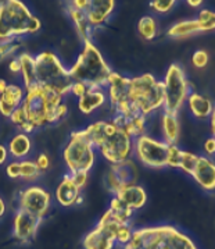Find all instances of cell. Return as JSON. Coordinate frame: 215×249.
I'll list each match as a JSON object with an SVG mask.
<instances>
[{
	"mask_svg": "<svg viewBox=\"0 0 215 249\" xmlns=\"http://www.w3.org/2000/svg\"><path fill=\"white\" fill-rule=\"evenodd\" d=\"M21 48L20 42L17 40H6V42H0V61L9 59L13 56L17 50Z\"/></svg>",
	"mask_w": 215,
	"mask_h": 249,
	"instance_id": "32",
	"label": "cell"
},
{
	"mask_svg": "<svg viewBox=\"0 0 215 249\" xmlns=\"http://www.w3.org/2000/svg\"><path fill=\"white\" fill-rule=\"evenodd\" d=\"M88 87L85 85V84H82V82H74L72 84V87H71V92L69 93H72L74 96H77V98H82L86 92H88Z\"/></svg>",
	"mask_w": 215,
	"mask_h": 249,
	"instance_id": "37",
	"label": "cell"
},
{
	"mask_svg": "<svg viewBox=\"0 0 215 249\" xmlns=\"http://www.w3.org/2000/svg\"><path fill=\"white\" fill-rule=\"evenodd\" d=\"M56 199L63 208L78 206L83 202V196L81 195V188L77 187V184L72 181L71 174H66L60 181L59 187L56 190Z\"/></svg>",
	"mask_w": 215,
	"mask_h": 249,
	"instance_id": "17",
	"label": "cell"
},
{
	"mask_svg": "<svg viewBox=\"0 0 215 249\" xmlns=\"http://www.w3.org/2000/svg\"><path fill=\"white\" fill-rule=\"evenodd\" d=\"M71 178L72 181L77 184V187H79L81 190L86 185L89 178V173H85V171H79V173H75V174H71Z\"/></svg>",
	"mask_w": 215,
	"mask_h": 249,
	"instance_id": "36",
	"label": "cell"
},
{
	"mask_svg": "<svg viewBox=\"0 0 215 249\" xmlns=\"http://www.w3.org/2000/svg\"><path fill=\"white\" fill-rule=\"evenodd\" d=\"M196 34H201L200 25L196 18L178 21L166 31V36L172 39H185L189 36H193Z\"/></svg>",
	"mask_w": 215,
	"mask_h": 249,
	"instance_id": "24",
	"label": "cell"
},
{
	"mask_svg": "<svg viewBox=\"0 0 215 249\" xmlns=\"http://www.w3.org/2000/svg\"><path fill=\"white\" fill-rule=\"evenodd\" d=\"M63 160L68 169V174L79 171L89 173L96 163V149L86 137L85 131H72L63 150Z\"/></svg>",
	"mask_w": 215,
	"mask_h": 249,
	"instance_id": "10",
	"label": "cell"
},
{
	"mask_svg": "<svg viewBox=\"0 0 215 249\" xmlns=\"http://www.w3.org/2000/svg\"><path fill=\"white\" fill-rule=\"evenodd\" d=\"M35 163H36V166L39 167L40 171H46V170L50 167L49 155H46V153H40L39 156L36 158V160H35Z\"/></svg>",
	"mask_w": 215,
	"mask_h": 249,
	"instance_id": "38",
	"label": "cell"
},
{
	"mask_svg": "<svg viewBox=\"0 0 215 249\" xmlns=\"http://www.w3.org/2000/svg\"><path fill=\"white\" fill-rule=\"evenodd\" d=\"M85 134L108 163L119 164L132 159L133 138L113 120H99L89 124Z\"/></svg>",
	"mask_w": 215,
	"mask_h": 249,
	"instance_id": "3",
	"label": "cell"
},
{
	"mask_svg": "<svg viewBox=\"0 0 215 249\" xmlns=\"http://www.w3.org/2000/svg\"><path fill=\"white\" fill-rule=\"evenodd\" d=\"M186 103L189 106L192 116L197 120H208L214 110V103L211 102V99H208L207 96L196 90H192Z\"/></svg>",
	"mask_w": 215,
	"mask_h": 249,
	"instance_id": "21",
	"label": "cell"
},
{
	"mask_svg": "<svg viewBox=\"0 0 215 249\" xmlns=\"http://www.w3.org/2000/svg\"><path fill=\"white\" fill-rule=\"evenodd\" d=\"M160 130H161V135H163L164 142H166L168 145H178L179 134H181V124H179L178 114L161 110Z\"/></svg>",
	"mask_w": 215,
	"mask_h": 249,
	"instance_id": "20",
	"label": "cell"
},
{
	"mask_svg": "<svg viewBox=\"0 0 215 249\" xmlns=\"http://www.w3.org/2000/svg\"><path fill=\"white\" fill-rule=\"evenodd\" d=\"M107 102V93L104 88H89L88 92L78 99V109L83 114H92Z\"/></svg>",
	"mask_w": 215,
	"mask_h": 249,
	"instance_id": "22",
	"label": "cell"
},
{
	"mask_svg": "<svg viewBox=\"0 0 215 249\" xmlns=\"http://www.w3.org/2000/svg\"><path fill=\"white\" fill-rule=\"evenodd\" d=\"M36 63V84L45 89L53 90L63 98L71 92L74 81L71 80L68 69L64 66L54 52H40L35 56Z\"/></svg>",
	"mask_w": 215,
	"mask_h": 249,
	"instance_id": "9",
	"label": "cell"
},
{
	"mask_svg": "<svg viewBox=\"0 0 215 249\" xmlns=\"http://www.w3.org/2000/svg\"><path fill=\"white\" fill-rule=\"evenodd\" d=\"M208 61H210V56H208V53L205 50L198 49L192 54V64L198 70L204 69L205 66L208 64Z\"/></svg>",
	"mask_w": 215,
	"mask_h": 249,
	"instance_id": "33",
	"label": "cell"
},
{
	"mask_svg": "<svg viewBox=\"0 0 215 249\" xmlns=\"http://www.w3.org/2000/svg\"><path fill=\"white\" fill-rule=\"evenodd\" d=\"M43 220L31 214L28 212L18 209L14 213L13 219V237L21 244H30L36 237Z\"/></svg>",
	"mask_w": 215,
	"mask_h": 249,
	"instance_id": "15",
	"label": "cell"
},
{
	"mask_svg": "<svg viewBox=\"0 0 215 249\" xmlns=\"http://www.w3.org/2000/svg\"><path fill=\"white\" fill-rule=\"evenodd\" d=\"M114 10H116L114 0H89L88 6L82 11L89 28L95 34L110 20Z\"/></svg>",
	"mask_w": 215,
	"mask_h": 249,
	"instance_id": "16",
	"label": "cell"
},
{
	"mask_svg": "<svg viewBox=\"0 0 215 249\" xmlns=\"http://www.w3.org/2000/svg\"><path fill=\"white\" fill-rule=\"evenodd\" d=\"M210 127H211V134L214 135L215 134V105H214V110H213V114L210 117Z\"/></svg>",
	"mask_w": 215,
	"mask_h": 249,
	"instance_id": "41",
	"label": "cell"
},
{
	"mask_svg": "<svg viewBox=\"0 0 215 249\" xmlns=\"http://www.w3.org/2000/svg\"><path fill=\"white\" fill-rule=\"evenodd\" d=\"M20 166H21V178L24 181H35L40 177V171L39 167L36 166V163L33 160L24 159L20 160Z\"/></svg>",
	"mask_w": 215,
	"mask_h": 249,
	"instance_id": "29",
	"label": "cell"
},
{
	"mask_svg": "<svg viewBox=\"0 0 215 249\" xmlns=\"http://www.w3.org/2000/svg\"><path fill=\"white\" fill-rule=\"evenodd\" d=\"M63 99L64 98L61 95L45 89L38 84L25 88L21 109L27 117V134L56 124L64 119L68 114V107L63 103Z\"/></svg>",
	"mask_w": 215,
	"mask_h": 249,
	"instance_id": "2",
	"label": "cell"
},
{
	"mask_svg": "<svg viewBox=\"0 0 215 249\" xmlns=\"http://www.w3.org/2000/svg\"><path fill=\"white\" fill-rule=\"evenodd\" d=\"M20 61V74L22 75L24 88H30L36 84V63L31 53H21L17 57Z\"/></svg>",
	"mask_w": 215,
	"mask_h": 249,
	"instance_id": "26",
	"label": "cell"
},
{
	"mask_svg": "<svg viewBox=\"0 0 215 249\" xmlns=\"http://www.w3.org/2000/svg\"><path fill=\"white\" fill-rule=\"evenodd\" d=\"M106 93L118 116L151 117L164 107L163 82L150 72L125 77L116 71L108 77Z\"/></svg>",
	"mask_w": 215,
	"mask_h": 249,
	"instance_id": "1",
	"label": "cell"
},
{
	"mask_svg": "<svg viewBox=\"0 0 215 249\" xmlns=\"http://www.w3.org/2000/svg\"><path fill=\"white\" fill-rule=\"evenodd\" d=\"M6 174H7V177L11 179L21 178L20 160H14V161L9 163V164L6 166Z\"/></svg>",
	"mask_w": 215,
	"mask_h": 249,
	"instance_id": "34",
	"label": "cell"
},
{
	"mask_svg": "<svg viewBox=\"0 0 215 249\" xmlns=\"http://www.w3.org/2000/svg\"><path fill=\"white\" fill-rule=\"evenodd\" d=\"M18 209L45 220L51 208V194L42 187L31 185L18 194Z\"/></svg>",
	"mask_w": 215,
	"mask_h": 249,
	"instance_id": "13",
	"label": "cell"
},
{
	"mask_svg": "<svg viewBox=\"0 0 215 249\" xmlns=\"http://www.w3.org/2000/svg\"><path fill=\"white\" fill-rule=\"evenodd\" d=\"M214 138H215V134H214Z\"/></svg>",
	"mask_w": 215,
	"mask_h": 249,
	"instance_id": "45",
	"label": "cell"
},
{
	"mask_svg": "<svg viewBox=\"0 0 215 249\" xmlns=\"http://www.w3.org/2000/svg\"><path fill=\"white\" fill-rule=\"evenodd\" d=\"M136 164L131 159L124 163H119V164H113L106 174L104 184L107 187L108 192L116 195L122 187L129 185V184H136Z\"/></svg>",
	"mask_w": 215,
	"mask_h": 249,
	"instance_id": "14",
	"label": "cell"
},
{
	"mask_svg": "<svg viewBox=\"0 0 215 249\" xmlns=\"http://www.w3.org/2000/svg\"><path fill=\"white\" fill-rule=\"evenodd\" d=\"M161 82H163V89H164L163 110L178 114L179 110L186 105L189 95L193 90L186 77L183 67L178 63L169 64Z\"/></svg>",
	"mask_w": 215,
	"mask_h": 249,
	"instance_id": "11",
	"label": "cell"
},
{
	"mask_svg": "<svg viewBox=\"0 0 215 249\" xmlns=\"http://www.w3.org/2000/svg\"><path fill=\"white\" fill-rule=\"evenodd\" d=\"M9 149H7V146H4V145H1L0 143V166L1 164H4L7 159H9Z\"/></svg>",
	"mask_w": 215,
	"mask_h": 249,
	"instance_id": "39",
	"label": "cell"
},
{
	"mask_svg": "<svg viewBox=\"0 0 215 249\" xmlns=\"http://www.w3.org/2000/svg\"><path fill=\"white\" fill-rule=\"evenodd\" d=\"M4 213H6V203H4L3 198H0V219L4 216Z\"/></svg>",
	"mask_w": 215,
	"mask_h": 249,
	"instance_id": "43",
	"label": "cell"
},
{
	"mask_svg": "<svg viewBox=\"0 0 215 249\" xmlns=\"http://www.w3.org/2000/svg\"><path fill=\"white\" fill-rule=\"evenodd\" d=\"M9 155L16 160H24L32 150V141L28 134L18 132L16 134L7 145Z\"/></svg>",
	"mask_w": 215,
	"mask_h": 249,
	"instance_id": "25",
	"label": "cell"
},
{
	"mask_svg": "<svg viewBox=\"0 0 215 249\" xmlns=\"http://www.w3.org/2000/svg\"><path fill=\"white\" fill-rule=\"evenodd\" d=\"M182 150L163 140L145 134L133 140V158L149 169H178Z\"/></svg>",
	"mask_w": 215,
	"mask_h": 249,
	"instance_id": "7",
	"label": "cell"
},
{
	"mask_svg": "<svg viewBox=\"0 0 215 249\" xmlns=\"http://www.w3.org/2000/svg\"><path fill=\"white\" fill-rule=\"evenodd\" d=\"M9 69L13 74H20V61L16 57L14 60H11L10 64H9Z\"/></svg>",
	"mask_w": 215,
	"mask_h": 249,
	"instance_id": "40",
	"label": "cell"
},
{
	"mask_svg": "<svg viewBox=\"0 0 215 249\" xmlns=\"http://www.w3.org/2000/svg\"><path fill=\"white\" fill-rule=\"evenodd\" d=\"M7 87H9V84H7L4 80H1V78H0V95H3V93H4V90L7 89Z\"/></svg>",
	"mask_w": 215,
	"mask_h": 249,
	"instance_id": "44",
	"label": "cell"
},
{
	"mask_svg": "<svg viewBox=\"0 0 215 249\" xmlns=\"http://www.w3.org/2000/svg\"><path fill=\"white\" fill-rule=\"evenodd\" d=\"M187 4L190 6V7H200V6H203V1L201 0H187Z\"/></svg>",
	"mask_w": 215,
	"mask_h": 249,
	"instance_id": "42",
	"label": "cell"
},
{
	"mask_svg": "<svg viewBox=\"0 0 215 249\" xmlns=\"http://www.w3.org/2000/svg\"><path fill=\"white\" fill-rule=\"evenodd\" d=\"M114 196L121 203H124L127 208L132 210L133 213L136 210H140L142 208H145V205H146L147 202V192L139 184H129V185L122 187Z\"/></svg>",
	"mask_w": 215,
	"mask_h": 249,
	"instance_id": "18",
	"label": "cell"
},
{
	"mask_svg": "<svg viewBox=\"0 0 215 249\" xmlns=\"http://www.w3.org/2000/svg\"><path fill=\"white\" fill-rule=\"evenodd\" d=\"M137 32L145 40H154L158 36V22L153 16H143L137 22Z\"/></svg>",
	"mask_w": 215,
	"mask_h": 249,
	"instance_id": "27",
	"label": "cell"
},
{
	"mask_svg": "<svg viewBox=\"0 0 215 249\" xmlns=\"http://www.w3.org/2000/svg\"><path fill=\"white\" fill-rule=\"evenodd\" d=\"M133 227L131 223H121L110 216L107 210L103 213L98 224L89 231L82 241L83 249H114L116 245L122 248L132 238Z\"/></svg>",
	"mask_w": 215,
	"mask_h": 249,
	"instance_id": "8",
	"label": "cell"
},
{
	"mask_svg": "<svg viewBox=\"0 0 215 249\" xmlns=\"http://www.w3.org/2000/svg\"><path fill=\"white\" fill-rule=\"evenodd\" d=\"M122 249H198L195 241L172 224H158L133 230Z\"/></svg>",
	"mask_w": 215,
	"mask_h": 249,
	"instance_id": "4",
	"label": "cell"
},
{
	"mask_svg": "<svg viewBox=\"0 0 215 249\" xmlns=\"http://www.w3.org/2000/svg\"><path fill=\"white\" fill-rule=\"evenodd\" d=\"M149 6L157 14H166L175 9L176 1L175 0H151Z\"/></svg>",
	"mask_w": 215,
	"mask_h": 249,
	"instance_id": "31",
	"label": "cell"
},
{
	"mask_svg": "<svg viewBox=\"0 0 215 249\" xmlns=\"http://www.w3.org/2000/svg\"><path fill=\"white\" fill-rule=\"evenodd\" d=\"M107 212L110 213L111 217H114V219L121 221V223H131L132 216H133V212L129 208H127L124 203H121L116 196L110 202Z\"/></svg>",
	"mask_w": 215,
	"mask_h": 249,
	"instance_id": "28",
	"label": "cell"
},
{
	"mask_svg": "<svg viewBox=\"0 0 215 249\" xmlns=\"http://www.w3.org/2000/svg\"><path fill=\"white\" fill-rule=\"evenodd\" d=\"M113 121L118 124L121 128L127 131L128 134L135 140L140 135H145L147 131V120L146 117L143 116H139V114H133V116H118V114H114L113 117Z\"/></svg>",
	"mask_w": 215,
	"mask_h": 249,
	"instance_id": "23",
	"label": "cell"
},
{
	"mask_svg": "<svg viewBox=\"0 0 215 249\" xmlns=\"http://www.w3.org/2000/svg\"><path fill=\"white\" fill-rule=\"evenodd\" d=\"M68 71L71 80L82 82L88 88H106L108 77L113 72L110 64L92 40L83 42L82 52Z\"/></svg>",
	"mask_w": 215,
	"mask_h": 249,
	"instance_id": "5",
	"label": "cell"
},
{
	"mask_svg": "<svg viewBox=\"0 0 215 249\" xmlns=\"http://www.w3.org/2000/svg\"><path fill=\"white\" fill-rule=\"evenodd\" d=\"M203 150H204V156L207 158H211V159H214L215 156V138L214 135H211V137H208L207 140L204 141V143H203Z\"/></svg>",
	"mask_w": 215,
	"mask_h": 249,
	"instance_id": "35",
	"label": "cell"
},
{
	"mask_svg": "<svg viewBox=\"0 0 215 249\" xmlns=\"http://www.w3.org/2000/svg\"><path fill=\"white\" fill-rule=\"evenodd\" d=\"M196 20H197L198 25H200L201 34L215 30V11L204 9V10H201L197 14Z\"/></svg>",
	"mask_w": 215,
	"mask_h": 249,
	"instance_id": "30",
	"label": "cell"
},
{
	"mask_svg": "<svg viewBox=\"0 0 215 249\" xmlns=\"http://www.w3.org/2000/svg\"><path fill=\"white\" fill-rule=\"evenodd\" d=\"M178 170L190 176L195 182L207 192L215 194V160L204 155L182 150Z\"/></svg>",
	"mask_w": 215,
	"mask_h": 249,
	"instance_id": "12",
	"label": "cell"
},
{
	"mask_svg": "<svg viewBox=\"0 0 215 249\" xmlns=\"http://www.w3.org/2000/svg\"><path fill=\"white\" fill-rule=\"evenodd\" d=\"M40 28L42 22L31 13L25 3L20 0L0 3V42L36 34Z\"/></svg>",
	"mask_w": 215,
	"mask_h": 249,
	"instance_id": "6",
	"label": "cell"
},
{
	"mask_svg": "<svg viewBox=\"0 0 215 249\" xmlns=\"http://www.w3.org/2000/svg\"><path fill=\"white\" fill-rule=\"evenodd\" d=\"M25 96V88L16 84H9L7 89L0 95V116L4 119H10L11 114L22 105Z\"/></svg>",
	"mask_w": 215,
	"mask_h": 249,
	"instance_id": "19",
	"label": "cell"
}]
</instances>
